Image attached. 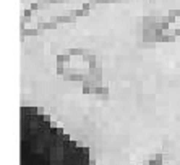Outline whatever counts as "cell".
Returning <instances> with one entry per match:
<instances>
[{
	"mask_svg": "<svg viewBox=\"0 0 180 165\" xmlns=\"http://www.w3.org/2000/svg\"><path fill=\"white\" fill-rule=\"evenodd\" d=\"M21 115V165H94L88 147H81L49 115Z\"/></svg>",
	"mask_w": 180,
	"mask_h": 165,
	"instance_id": "1",
	"label": "cell"
}]
</instances>
